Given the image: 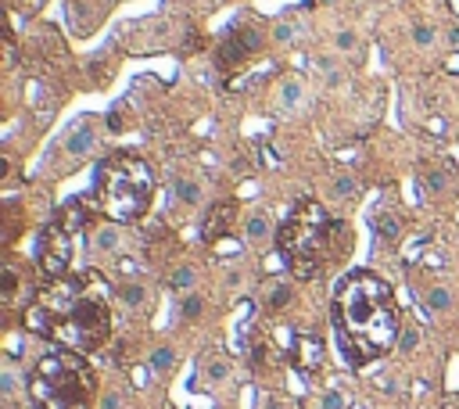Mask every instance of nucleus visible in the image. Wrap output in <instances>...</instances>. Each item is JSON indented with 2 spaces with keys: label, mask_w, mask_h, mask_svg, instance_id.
Here are the masks:
<instances>
[{
  "label": "nucleus",
  "mask_w": 459,
  "mask_h": 409,
  "mask_svg": "<svg viewBox=\"0 0 459 409\" xmlns=\"http://www.w3.org/2000/svg\"><path fill=\"white\" fill-rule=\"evenodd\" d=\"M25 327L65 352L90 355L112 334V309L97 277H58L25 309Z\"/></svg>",
  "instance_id": "1"
},
{
  "label": "nucleus",
  "mask_w": 459,
  "mask_h": 409,
  "mask_svg": "<svg viewBox=\"0 0 459 409\" xmlns=\"http://www.w3.org/2000/svg\"><path fill=\"white\" fill-rule=\"evenodd\" d=\"M334 330L352 366H366L391 352L399 341V309L391 288L370 270L348 273L334 291Z\"/></svg>",
  "instance_id": "2"
},
{
  "label": "nucleus",
  "mask_w": 459,
  "mask_h": 409,
  "mask_svg": "<svg viewBox=\"0 0 459 409\" xmlns=\"http://www.w3.org/2000/svg\"><path fill=\"white\" fill-rule=\"evenodd\" d=\"M29 395L36 409H90L97 377L79 352H51L29 373Z\"/></svg>",
  "instance_id": "3"
},
{
  "label": "nucleus",
  "mask_w": 459,
  "mask_h": 409,
  "mask_svg": "<svg viewBox=\"0 0 459 409\" xmlns=\"http://www.w3.org/2000/svg\"><path fill=\"white\" fill-rule=\"evenodd\" d=\"M154 172L137 154H112L97 165V201L115 223H133L151 209Z\"/></svg>",
  "instance_id": "4"
},
{
  "label": "nucleus",
  "mask_w": 459,
  "mask_h": 409,
  "mask_svg": "<svg viewBox=\"0 0 459 409\" xmlns=\"http://www.w3.org/2000/svg\"><path fill=\"white\" fill-rule=\"evenodd\" d=\"M338 237V223H330L327 212L312 198H302L291 209V215L280 226V251L291 262L294 277H316L323 259L330 255V244Z\"/></svg>",
  "instance_id": "5"
},
{
  "label": "nucleus",
  "mask_w": 459,
  "mask_h": 409,
  "mask_svg": "<svg viewBox=\"0 0 459 409\" xmlns=\"http://www.w3.org/2000/svg\"><path fill=\"white\" fill-rule=\"evenodd\" d=\"M36 255H40V270L58 280V277H65L69 270V262H72V241H69V230L54 223V226H47L40 233V244H36Z\"/></svg>",
  "instance_id": "6"
},
{
  "label": "nucleus",
  "mask_w": 459,
  "mask_h": 409,
  "mask_svg": "<svg viewBox=\"0 0 459 409\" xmlns=\"http://www.w3.org/2000/svg\"><path fill=\"white\" fill-rule=\"evenodd\" d=\"M259 43H262L259 29H237V33L219 47V65H223V69H237L244 58H251L259 51Z\"/></svg>",
  "instance_id": "7"
},
{
  "label": "nucleus",
  "mask_w": 459,
  "mask_h": 409,
  "mask_svg": "<svg viewBox=\"0 0 459 409\" xmlns=\"http://www.w3.org/2000/svg\"><path fill=\"white\" fill-rule=\"evenodd\" d=\"M93 144H97V133H93V126H90V122H79L75 130L69 133V140H65V151L72 154V159H83V154L93 151Z\"/></svg>",
  "instance_id": "8"
},
{
  "label": "nucleus",
  "mask_w": 459,
  "mask_h": 409,
  "mask_svg": "<svg viewBox=\"0 0 459 409\" xmlns=\"http://www.w3.org/2000/svg\"><path fill=\"white\" fill-rule=\"evenodd\" d=\"M230 219H233V201L215 204V209L209 212V223H204V241L223 237V233H226V226H230Z\"/></svg>",
  "instance_id": "9"
},
{
  "label": "nucleus",
  "mask_w": 459,
  "mask_h": 409,
  "mask_svg": "<svg viewBox=\"0 0 459 409\" xmlns=\"http://www.w3.org/2000/svg\"><path fill=\"white\" fill-rule=\"evenodd\" d=\"M305 101V83L298 80V75H283L280 80V104L287 108V112H298Z\"/></svg>",
  "instance_id": "10"
},
{
  "label": "nucleus",
  "mask_w": 459,
  "mask_h": 409,
  "mask_svg": "<svg viewBox=\"0 0 459 409\" xmlns=\"http://www.w3.org/2000/svg\"><path fill=\"white\" fill-rule=\"evenodd\" d=\"M320 359H323V344H320V338H302V341H298V363H302L305 370L320 366Z\"/></svg>",
  "instance_id": "11"
},
{
  "label": "nucleus",
  "mask_w": 459,
  "mask_h": 409,
  "mask_svg": "<svg viewBox=\"0 0 459 409\" xmlns=\"http://www.w3.org/2000/svg\"><path fill=\"white\" fill-rule=\"evenodd\" d=\"M269 233H273V226H269V219H266L262 212L248 215V223H244V237H248L251 244H262V241H269Z\"/></svg>",
  "instance_id": "12"
},
{
  "label": "nucleus",
  "mask_w": 459,
  "mask_h": 409,
  "mask_svg": "<svg viewBox=\"0 0 459 409\" xmlns=\"http://www.w3.org/2000/svg\"><path fill=\"white\" fill-rule=\"evenodd\" d=\"M119 298H122V305L140 309L148 302V291H144V284H137V280H126V284H119Z\"/></svg>",
  "instance_id": "13"
},
{
  "label": "nucleus",
  "mask_w": 459,
  "mask_h": 409,
  "mask_svg": "<svg viewBox=\"0 0 459 409\" xmlns=\"http://www.w3.org/2000/svg\"><path fill=\"white\" fill-rule=\"evenodd\" d=\"M373 226H377V237L388 241V244L399 237V215H395V212H381V215L373 219Z\"/></svg>",
  "instance_id": "14"
},
{
  "label": "nucleus",
  "mask_w": 459,
  "mask_h": 409,
  "mask_svg": "<svg viewBox=\"0 0 459 409\" xmlns=\"http://www.w3.org/2000/svg\"><path fill=\"white\" fill-rule=\"evenodd\" d=\"M93 248L97 251H115L119 248V230L115 226H101L97 237H93Z\"/></svg>",
  "instance_id": "15"
},
{
  "label": "nucleus",
  "mask_w": 459,
  "mask_h": 409,
  "mask_svg": "<svg viewBox=\"0 0 459 409\" xmlns=\"http://www.w3.org/2000/svg\"><path fill=\"white\" fill-rule=\"evenodd\" d=\"M449 305H452V294L445 288H431V291H427V309H431V312H445Z\"/></svg>",
  "instance_id": "16"
},
{
  "label": "nucleus",
  "mask_w": 459,
  "mask_h": 409,
  "mask_svg": "<svg viewBox=\"0 0 459 409\" xmlns=\"http://www.w3.org/2000/svg\"><path fill=\"white\" fill-rule=\"evenodd\" d=\"M176 198H180L183 204H198V201H201V183L180 180V183H176Z\"/></svg>",
  "instance_id": "17"
},
{
  "label": "nucleus",
  "mask_w": 459,
  "mask_h": 409,
  "mask_svg": "<svg viewBox=\"0 0 459 409\" xmlns=\"http://www.w3.org/2000/svg\"><path fill=\"white\" fill-rule=\"evenodd\" d=\"M449 187V176L441 169H427L423 172V191H431V194H441Z\"/></svg>",
  "instance_id": "18"
},
{
  "label": "nucleus",
  "mask_w": 459,
  "mask_h": 409,
  "mask_svg": "<svg viewBox=\"0 0 459 409\" xmlns=\"http://www.w3.org/2000/svg\"><path fill=\"white\" fill-rule=\"evenodd\" d=\"M434 40H438L434 25H427V22H416L413 25V43L416 47H423V51H427V47H434Z\"/></svg>",
  "instance_id": "19"
},
{
  "label": "nucleus",
  "mask_w": 459,
  "mask_h": 409,
  "mask_svg": "<svg viewBox=\"0 0 459 409\" xmlns=\"http://www.w3.org/2000/svg\"><path fill=\"white\" fill-rule=\"evenodd\" d=\"M191 284H194V270H191V266H183V270H176L169 277V288H176V291H187Z\"/></svg>",
  "instance_id": "20"
},
{
  "label": "nucleus",
  "mask_w": 459,
  "mask_h": 409,
  "mask_svg": "<svg viewBox=\"0 0 459 409\" xmlns=\"http://www.w3.org/2000/svg\"><path fill=\"white\" fill-rule=\"evenodd\" d=\"M291 302V288L287 284H273V291H269V309H280Z\"/></svg>",
  "instance_id": "21"
},
{
  "label": "nucleus",
  "mask_w": 459,
  "mask_h": 409,
  "mask_svg": "<svg viewBox=\"0 0 459 409\" xmlns=\"http://www.w3.org/2000/svg\"><path fill=\"white\" fill-rule=\"evenodd\" d=\"M201 309H204V302H201L198 294H187V298H183V320H198Z\"/></svg>",
  "instance_id": "22"
},
{
  "label": "nucleus",
  "mask_w": 459,
  "mask_h": 409,
  "mask_svg": "<svg viewBox=\"0 0 459 409\" xmlns=\"http://www.w3.org/2000/svg\"><path fill=\"white\" fill-rule=\"evenodd\" d=\"M172 363H176V355H172V349H158V352L151 355V366H154V370H169Z\"/></svg>",
  "instance_id": "23"
},
{
  "label": "nucleus",
  "mask_w": 459,
  "mask_h": 409,
  "mask_svg": "<svg viewBox=\"0 0 459 409\" xmlns=\"http://www.w3.org/2000/svg\"><path fill=\"white\" fill-rule=\"evenodd\" d=\"M334 43H338V51H355V47H359V36L352 33V29H341V33L334 36Z\"/></svg>",
  "instance_id": "24"
},
{
  "label": "nucleus",
  "mask_w": 459,
  "mask_h": 409,
  "mask_svg": "<svg viewBox=\"0 0 459 409\" xmlns=\"http://www.w3.org/2000/svg\"><path fill=\"white\" fill-rule=\"evenodd\" d=\"M355 191H359V187H355L352 176H338V180H334V194H338V198H352Z\"/></svg>",
  "instance_id": "25"
},
{
  "label": "nucleus",
  "mask_w": 459,
  "mask_h": 409,
  "mask_svg": "<svg viewBox=\"0 0 459 409\" xmlns=\"http://www.w3.org/2000/svg\"><path fill=\"white\" fill-rule=\"evenodd\" d=\"M320 409H344V395H338V391H327Z\"/></svg>",
  "instance_id": "26"
},
{
  "label": "nucleus",
  "mask_w": 459,
  "mask_h": 409,
  "mask_svg": "<svg viewBox=\"0 0 459 409\" xmlns=\"http://www.w3.org/2000/svg\"><path fill=\"white\" fill-rule=\"evenodd\" d=\"M226 373H230V366L223 363V359H215V363H209V377H212V381H223Z\"/></svg>",
  "instance_id": "27"
},
{
  "label": "nucleus",
  "mask_w": 459,
  "mask_h": 409,
  "mask_svg": "<svg viewBox=\"0 0 459 409\" xmlns=\"http://www.w3.org/2000/svg\"><path fill=\"white\" fill-rule=\"evenodd\" d=\"M416 341H420V334H416L413 327H405V330H402V349H405V352H413V349H416Z\"/></svg>",
  "instance_id": "28"
},
{
  "label": "nucleus",
  "mask_w": 459,
  "mask_h": 409,
  "mask_svg": "<svg viewBox=\"0 0 459 409\" xmlns=\"http://www.w3.org/2000/svg\"><path fill=\"white\" fill-rule=\"evenodd\" d=\"M276 40H280V43L294 40V25H291V22H280V25H276Z\"/></svg>",
  "instance_id": "29"
},
{
  "label": "nucleus",
  "mask_w": 459,
  "mask_h": 409,
  "mask_svg": "<svg viewBox=\"0 0 459 409\" xmlns=\"http://www.w3.org/2000/svg\"><path fill=\"white\" fill-rule=\"evenodd\" d=\"M0 384H4V395L11 399V395H14V377H11V373H4V381H0Z\"/></svg>",
  "instance_id": "30"
},
{
  "label": "nucleus",
  "mask_w": 459,
  "mask_h": 409,
  "mask_svg": "<svg viewBox=\"0 0 459 409\" xmlns=\"http://www.w3.org/2000/svg\"><path fill=\"white\" fill-rule=\"evenodd\" d=\"M101 409H119V399H115V395H108V399H104V406H101Z\"/></svg>",
  "instance_id": "31"
},
{
  "label": "nucleus",
  "mask_w": 459,
  "mask_h": 409,
  "mask_svg": "<svg viewBox=\"0 0 459 409\" xmlns=\"http://www.w3.org/2000/svg\"><path fill=\"white\" fill-rule=\"evenodd\" d=\"M449 40H452V43L459 47V29H452V33H449Z\"/></svg>",
  "instance_id": "32"
},
{
  "label": "nucleus",
  "mask_w": 459,
  "mask_h": 409,
  "mask_svg": "<svg viewBox=\"0 0 459 409\" xmlns=\"http://www.w3.org/2000/svg\"><path fill=\"white\" fill-rule=\"evenodd\" d=\"M456 409H459V402H456Z\"/></svg>",
  "instance_id": "33"
}]
</instances>
